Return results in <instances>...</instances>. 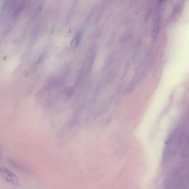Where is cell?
I'll return each mask as SVG.
<instances>
[{
    "label": "cell",
    "instance_id": "obj_1",
    "mask_svg": "<svg viewBox=\"0 0 189 189\" xmlns=\"http://www.w3.org/2000/svg\"><path fill=\"white\" fill-rule=\"evenodd\" d=\"M0 175L6 181L10 184L14 185H18L19 184V180L16 174L7 167H2L0 168Z\"/></svg>",
    "mask_w": 189,
    "mask_h": 189
},
{
    "label": "cell",
    "instance_id": "obj_2",
    "mask_svg": "<svg viewBox=\"0 0 189 189\" xmlns=\"http://www.w3.org/2000/svg\"><path fill=\"white\" fill-rule=\"evenodd\" d=\"M175 134L170 135L167 141V143L165 144V146L163 152V156L162 159L164 162H167L168 160L170 158L173 152L174 147L175 146Z\"/></svg>",
    "mask_w": 189,
    "mask_h": 189
},
{
    "label": "cell",
    "instance_id": "obj_3",
    "mask_svg": "<svg viewBox=\"0 0 189 189\" xmlns=\"http://www.w3.org/2000/svg\"><path fill=\"white\" fill-rule=\"evenodd\" d=\"M82 34H83V33H82V30L78 31L76 33L74 37L71 41L70 46L71 48H75L76 47H77L79 46V44L81 42Z\"/></svg>",
    "mask_w": 189,
    "mask_h": 189
}]
</instances>
